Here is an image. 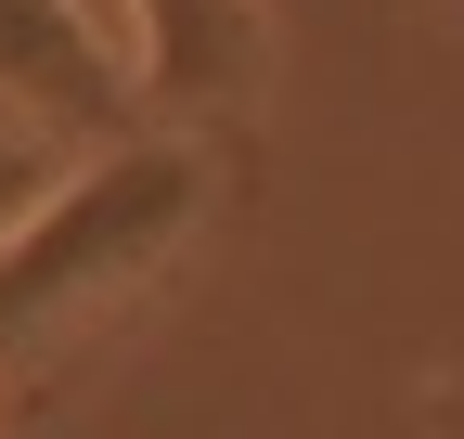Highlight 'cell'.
Instances as JSON below:
<instances>
[{"instance_id": "6da1fadb", "label": "cell", "mask_w": 464, "mask_h": 439, "mask_svg": "<svg viewBox=\"0 0 464 439\" xmlns=\"http://www.w3.org/2000/svg\"><path fill=\"white\" fill-rule=\"evenodd\" d=\"M207 207H219V155L194 130H130V142L78 155L0 233V388H39L91 323H116L207 233Z\"/></svg>"}, {"instance_id": "7a4b0ae2", "label": "cell", "mask_w": 464, "mask_h": 439, "mask_svg": "<svg viewBox=\"0 0 464 439\" xmlns=\"http://www.w3.org/2000/svg\"><path fill=\"white\" fill-rule=\"evenodd\" d=\"M0 130L103 155L142 130V78L103 0H0Z\"/></svg>"}, {"instance_id": "277c9868", "label": "cell", "mask_w": 464, "mask_h": 439, "mask_svg": "<svg viewBox=\"0 0 464 439\" xmlns=\"http://www.w3.org/2000/svg\"><path fill=\"white\" fill-rule=\"evenodd\" d=\"M65 169H78L65 142H39V130H0V233H14V220H26L52 181H65Z\"/></svg>"}, {"instance_id": "3957f363", "label": "cell", "mask_w": 464, "mask_h": 439, "mask_svg": "<svg viewBox=\"0 0 464 439\" xmlns=\"http://www.w3.org/2000/svg\"><path fill=\"white\" fill-rule=\"evenodd\" d=\"M130 26V78H142V117L155 130H207V117H246L284 65V26L271 0H116Z\"/></svg>"}]
</instances>
